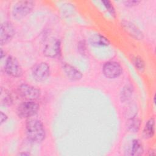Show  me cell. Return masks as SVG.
I'll return each instance as SVG.
<instances>
[{
  "instance_id": "obj_1",
  "label": "cell",
  "mask_w": 156,
  "mask_h": 156,
  "mask_svg": "<svg viewBox=\"0 0 156 156\" xmlns=\"http://www.w3.org/2000/svg\"><path fill=\"white\" fill-rule=\"evenodd\" d=\"M26 134L28 140L33 143H41L46 138V130L43 122L37 119H29L26 123Z\"/></svg>"
},
{
  "instance_id": "obj_2",
  "label": "cell",
  "mask_w": 156,
  "mask_h": 156,
  "mask_svg": "<svg viewBox=\"0 0 156 156\" xmlns=\"http://www.w3.org/2000/svg\"><path fill=\"white\" fill-rule=\"evenodd\" d=\"M34 1H20L13 7L12 14L13 17L16 20H20L29 14L35 7Z\"/></svg>"
},
{
  "instance_id": "obj_3",
  "label": "cell",
  "mask_w": 156,
  "mask_h": 156,
  "mask_svg": "<svg viewBox=\"0 0 156 156\" xmlns=\"http://www.w3.org/2000/svg\"><path fill=\"white\" fill-rule=\"evenodd\" d=\"M39 108V105L35 101H26L18 105L16 114L21 119L29 118L37 113Z\"/></svg>"
},
{
  "instance_id": "obj_4",
  "label": "cell",
  "mask_w": 156,
  "mask_h": 156,
  "mask_svg": "<svg viewBox=\"0 0 156 156\" xmlns=\"http://www.w3.org/2000/svg\"><path fill=\"white\" fill-rule=\"evenodd\" d=\"M19 96L26 101H35L38 99L41 94L39 88L27 83H21L17 88Z\"/></svg>"
},
{
  "instance_id": "obj_5",
  "label": "cell",
  "mask_w": 156,
  "mask_h": 156,
  "mask_svg": "<svg viewBox=\"0 0 156 156\" xmlns=\"http://www.w3.org/2000/svg\"><path fill=\"white\" fill-rule=\"evenodd\" d=\"M4 71L9 76L20 77L23 75V69L18 60L12 55H9L5 59Z\"/></svg>"
},
{
  "instance_id": "obj_6",
  "label": "cell",
  "mask_w": 156,
  "mask_h": 156,
  "mask_svg": "<svg viewBox=\"0 0 156 156\" xmlns=\"http://www.w3.org/2000/svg\"><path fill=\"white\" fill-rule=\"evenodd\" d=\"M50 73V66L46 62L38 63L32 68V76L34 79L38 82H42L48 79Z\"/></svg>"
},
{
  "instance_id": "obj_7",
  "label": "cell",
  "mask_w": 156,
  "mask_h": 156,
  "mask_svg": "<svg viewBox=\"0 0 156 156\" xmlns=\"http://www.w3.org/2000/svg\"><path fill=\"white\" fill-rule=\"evenodd\" d=\"M104 76L110 79L119 77L122 73L121 65L117 62L110 60L106 62L102 66Z\"/></svg>"
},
{
  "instance_id": "obj_8",
  "label": "cell",
  "mask_w": 156,
  "mask_h": 156,
  "mask_svg": "<svg viewBox=\"0 0 156 156\" xmlns=\"http://www.w3.org/2000/svg\"><path fill=\"white\" fill-rule=\"evenodd\" d=\"M43 54L51 58L59 57L61 54V43L60 40L54 37L50 38L44 45Z\"/></svg>"
},
{
  "instance_id": "obj_9",
  "label": "cell",
  "mask_w": 156,
  "mask_h": 156,
  "mask_svg": "<svg viewBox=\"0 0 156 156\" xmlns=\"http://www.w3.org/2000/svg\"><path fill=\"white\" fill-rule=\"evenodd\" d=\"M15 34V29L10 21H4L0 26V44L1 46L10 42Z\"/></svg>"
},
{
  "instance_id": "obj_10",
  "label": "cell",
  "mask_w": 156,
  "mask_h": 156,
  "mask_svg": "<svg viewBox=\"0 0 156 156\" xmlns=\"http://www.w3.org/2000/svg\"><path fill=\"white\" fill-rule=\"evenodd\" d=\"M121 25L124 30L134 39L141 40L144 38V34L143 32L132 22L127 20H122L121 22Z\"/></svg>"
},
{
  "instance_id": "obj_11",
  "label": "cell",
  "mask_w": 156,
  "mask_h": 156,
  "mask_svg": "<svg viewBox=\"0 0 156 156\" xmlns=\"http://www.w3.org/2000/svg\"><path fill=\"white\" fill-rule=\"evenodd\" d=\"M62 68L66 77L71 81H78L82 78L83 75L81 71L68 63L63 62Z\"/></svg>"
},
{
  "instance_id": "obj_12",
  "label": "cell",
  "mask_w": 156,
  "mask_h": 156,
  "mask_svg": "<svg viewBox=\"0 0 156 156\" xmlns=\"http://www.w3.org/2000/svg\"><path fill=\"white\" fill-rule=\"evenodd\" d=\"M143 152L144 147L141 140L139 139H134L132 141L127 151H125V155L139 156L141 155Z\"/></svg>"
},
{
  "instance_id": "obj_13",
  "label": "cell",
  "mask_w": 156,
  "mask_h": 156,
  "mask_svg": "<svg viewBox=\"0 0 156 156\" xmlns=\"http://www.w3.org/2000/svg\"><path fill=\"white\" fill-rule=\"evenodd\" d=\"M155 121L154 117L150 118L146 122L143 129L142 135L144 139L152 138L155 134Z\"/></svg>"
},
{
  "instance_id": "obj_14",
  "label": "cell",
  "mask_w": 156,
  "mask_h": 156,
  "mask_svg": "<svg viewBox=\"0 0 156 156\" xmlns=\"http://www.w3.org/2000/svg\"><path fill=\"white\" fill-rule=\"evenodd\" d=\"M88 41L91 45L94 46H107L110 44L108 38L98 33L91 35Z\"/></svg>"
},
{
  "instance_id": "obj_15",
  "label": "cell",
  "mask_w": 156,
  "mask_h": 156,
  "mask_svg": "<svg viewBox=\"0 0 156 156\" xmlns=\"http://www.w3.org/2000/svg\"><path fill=\"white\" fill-rule=\"evenodd\" d=\"M141 124V119L136 115L131 116L126 121V129L130 133H137L140 129Z\"/></svg>"
},
{
  "instance_id": "obj_16",
  "label": "cell",
  "mask_w": 156,
  "mask_h": 156,
  "mask_svg": "<svg viewBox=\"0 0 156 156\" xmlns=\"http://www.w3.org/2000/svg\"><path fill=\"white\" fill-rule=\"evenodd\" d=\"M133 92V87L131 84L128 83L125 85L121 89L119 94V98L121 101L122 102H127L132 96Z\"/></svg>"
},
{
  "instance_id": "obj_17",
  "label": "cell",
  "mask_w": 156,
  "mask_h": 156,
  "mask_svg": "<svg viewBox=\"0 0 156 156\" xmlns=\"http://www.w3.org/2000/svg\"><path fill=\"white\" fill-rule=\"evenodd\" d=\"M13 98L10 92L4 89L3 88H1V103L3 105L10 106L13 104Z\"/></svg>"
},
{
  "instance_id": "obj_18",
  "label": "cell",
  "mask_w": 156,
  "mask_h": 156,
  "mask_svg": "<svg viewBox=\"0 0 156 156\" xmlns=\"http://www.w3.org/2000/svg\"><path fill=\"white\" fill-rule=\"evenodd\" d=\"M132 62L135 67L140 71L143 72L145 69V62L143 59L140 56H134L132 58Z\"/></svg>"
},
{
  "instance_id": "obj_19",
  "label": "cell",
  "mask_w": 156,
  "mask_h": 156,
  "mask_svg": "<svg viewBox=\"0 0 156 156\" xmlns=\"http://www.w3.org/2000/svg\"><path fill=\"white\" fill-rule=\"evenodd\" d=\"M101 2L104 4V7L107 9V10L108 12V13L111 15V16H112L113 17H115L116 16V10H115V7H113V4H112L111 1L105 0V1H102Z\"/></svg>"
},
{
  "instance_id": "obj_20",
  "label": "cell",
  "mask_w": 156,
  "mask_h": 156,
  "mask_svg": "<svg viewBox=\"0 0 156 156\" xmlns=\"http://www.w3.org/2000/svg\"><path fill=\"white\" fill-rule=\"evenodd\" d=\"M77 50L80 54L83 55H86L87 48H86V44L84 41H80L78 43Z\"/></svg>"
},
{
  "instance_id": "obj_21",
  "label": "cell",
  "mask_w": 156,
  "mask_h": 156,
  "mask_svg": "<svg viewBox=\"0 0 156 156\" xmlns=\"http://www.w3.org/2000/svg\"><path fill=\"white\" fill-rule=\"evenodd\" d=\"M141 2L140 1L138 0H129V1H123L124 5L127 7H132L138 5Z\"/></svg>"
},
{
  "instance_id": "obj_22",
  "label": "cell",
  "mask_w": 156,
  "mask_h": 156,
  "mask_svg": "<svg viewBox=\"0 0 156 156\" xmlns=\"http://www.w3.org/2000/svg\"><path fill=\"white\" fill-rule=\"evenodd\" d=\"M8 119V116L7 115L4 113L3 112H1L0 113V122H1V124H2L4 122H5L7 119Z\"/></svg>"
},
{
  "instance_id": "obj_23",
  "label": "cell",
  "mask_w": 156,
  "mask_h": 156,
  "mask_svg": "<svg viewBox=\"0 0 156 156\" xmlns=\"http://www.w3.org/2000/svg\"><path fill=\"white\" fill-rule=\"evenodd\" d=\"M5 56V51L3 50L2 48H1V51H0V58L1 59H2Z\"/></svg>"
},
{
  "instance_id": "obj_24",
  "label": "cell",
  "mask_w": 156,
  "mask_h": 156,
  "mask_svg": "<svg viewBox=\"0 0 156 156\" xmlns=\"http://www.w3.org/2000/svg\"><path fill=\"white\" fill-rule=\"evenodd\" d=\"M18 155H26V156H29V155H30L31 154H30V152H29L26 151V152H19V153L18 154Z\"/></svg>"
},
{
  "instance_id": "obj_25",
  "label": "cell",
  "mask_w": 156,
  "mask_h": 156,
  "mask_svg": "<svg viewBox=\"0 0 156 156\" xmlns=\"http://www.w3.org/2000/svg\"><path fill=\"white\" fill-rule=\"evenodd\" d=\"M155 154H156V153H155V151L153 150V149H151V150L149 151V154H148L149 155H155Z\"/></svg>"
},
{
  "instance_id": "obj_26",
  "label": "cell",
  "mask_w": 156,
  "mask_h": 156,
  "mask_svg": "<svg viewBox=\"0 0 156 156\" xmlns=\"http://www.w3.org/2000/svg\"><path fill=\"white\" fill-rule=\"evenodd\" d=\"M153 98H154V101H153V102H154V104H155V94H154Z\"/></svg>"
}]
</instances>
